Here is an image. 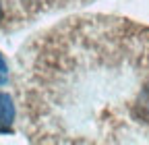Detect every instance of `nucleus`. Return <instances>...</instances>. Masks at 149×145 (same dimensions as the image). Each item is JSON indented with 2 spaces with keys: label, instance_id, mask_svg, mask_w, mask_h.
Instances as JSON below:
<instances>
[{
  "label": "nucleus",
  "instance_id": "1",
  "mask_svg": "<svg viewBox=\"0 0 149 145\" xmlns=\"http://www.w3.org/2000/svg\"><path fill=\"white\" fill-rule=\"evenodd\" d=\"M15 124V102L8 93L0 91V135L13 133Z\"/></svg>",
  "mask_w": 149,
  "mask_h": 145
},
{
  "label": "nucleus",
  "instance_id": "2",
  "mask_svg": "<svg viewBox=\"0 0 149 145\" xmlns=\"http://www.w3.org/2000/svg\"><path fill=\"white\" fill-rule=\"evenodd\" d=\"M135 116L141 118L143 122H149V81L143 85L141 93L135 102Z\"/></svg>",
  "mask_w": 149,
  "mask_h": 145
},
{
  "label": "nucleus",
  "instance_id": "3",
  "mask_svg": "<svg viewBox=\"0 0 149 145\" xmlns=\"http://www.w3.org/2000/svg\"><path fill=\"white\" fill-rule=\"evenodd\" d=\"M6 81H8V64H6L4 56L0 54V87L6 85Z\"/></svg>",
  "mask_w": 149,
  "mask_h": 145
},
{
  "label": "nucleus",
  "instance_id": "4",
  "mask_svg": "<svg viewBox=\"0 0 149 145\" xmlns=\"http://www.w3.org/2000/svg\"><path fill=\"white\" fill-rule=\"evenodd\" d=\"M2 15H4V10H2V4H0V19H2Z\"/></svg>",
  "mask_w": 149,
  "mask_h": 145
}]
</instances>
